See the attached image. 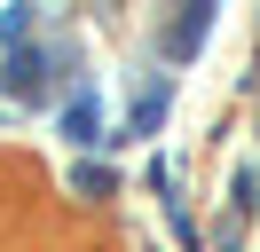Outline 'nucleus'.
Wrapping results in <instances>:
<instances>
[{"label":"nucleus","mask_w":260,"mask_h":252,"mask_svg":"<svg viewBox=\"0 0 260 252\" xmlns=\"http://www.w3.org/2000/svg\"><path fill=\"white\" fill-rule=\"evenodd\" d=\"M63 126H71V142H95V126H103V110H95V94H71V103H63Z\"/></svg>","instance_id":"f03ea898"},{"label":"nucleus","mask_w":260,"mask_h":252,"mask_svg":"<svg viewBox=\"0 0 260 252\" xmlns=\"http://www.w3.org/2000/svg\"><path fill=\"white\" fill-rule=\"evenodd\" d=\"M158 118H166V87H142V103H134V134H150Z\"/></svg>","instance_id":"20e7f679"},{"label":"nucleus","mask_w":260,"mask_h":252,"mask_svg":"<svg viewBox=\"0 0 260 252\" xmlns=\"http://www.w3.org/2000/svg\"><path fill=\"white\" fill-rule=\"evenodd\" d=\"M205 16H213V8H189V16L174 24V40H166V47H174V55H189V47L205 40Z\"/></svg>","instance_id":"7ed1b4c3"},{"label":"nucleus","mask_w":260,"mask_h":252,"mask_svg":"<svg viewBox=\"0 0 260 252\" xmlns=\"http://www.w3.org/2000/svg\"><path fill=\"white\" fill-rule=\"evenodd\" d=\"M8 94L16 103H48V55L40 47H16L8 55Z\"/></svg>","instance_id":"f257e3e1"}]
</instances>
